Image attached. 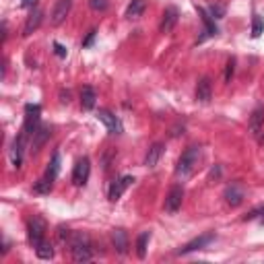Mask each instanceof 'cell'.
Masks as SVG:
<instances>
[{"label": "cell", "mask_w": 264, "mask_h": 264, "mask_svg": "<svg viewBox=\"0 0 264 264\" xmlns=\"http://www.w3.org/2000/svg\"><path fill=\"white\" fill-rule=\"evenodd\" d=\"M42 21H44V11L42 9H31V15L27 17V21L23 25V37H29L33 31H37Z\"/></svg>", "instance_id": "obj_11"}, {"label": "cell", "mask_w": 264, "mask_h": 264, "mask_svg": "<svg viewBox=\"0 0 264 264\" xmlns=\"http://www.w3.org/2000/svg\"><path fill=\"white\" fill-rule=\"evenodd\" d=\"M52 128L50 126H37V130L33 132V151H40V147L50 139Z\"/></svg>", "instance_id": "obj_18"}, {"label": "cell", "mask_w": 264, "mask_h": 264, "mask_svg": "<svg viewBox=\"0 0 264 264\" xmlns=\"http://www.w3.org/2000/svg\"><path fill=\"white\" fill-rule=\"evenodd\" d=\"M264 31V19L260 15H254L252 17V37H260Z\"/></svg>", "instance_id": "obj_26"}, {"label": "cell", "mask_w": 264, "mask_h": 264, "mask_svg": "<svg viewBox=\"0 0 264 264\" xmlns=\"http://www.w3.org/2000/svg\"><path fill=\"white\" fill-rule=\"evenodd\" d=\"M91 9L93 11H105L107 9V0H91Z\"/></svg>", "instance_id": "obj_31"}, {"label": "cell", "mask_w": 264, "mask_h": 264, "mask_svg": "<svg viewBox=\"0 0 264 264\" xmlns=\"http://www.w3.org/2000/svg\"><path fill=\"white\" fill-rule=\"evenodd\" d=\"M149 239H151V231H143L137 239V254L139 258H145L147 256V246H149Z\"/></svg>", "instance_id": "obj_23"}, {"label": "cell", "mask_w": 264, "mask_h": 264, "mask_svg": "<svg viewBox=\"0 0 264 264\" xmlns=\"http://www.w3.org/2000/svg\"><path fill=\"white\" fill-rule=\"evenodd\" d=\"M40 114H42V107L37 103H27L25 105V124H23V132L29 137L37 130V124H40Z\"/></svg>", "instance_id": "obj_5"}, {"label": "cell", "mask_w": 264, "mask_h": 264, "mask_svg": "<svg viewBox=\"0 0 264 264\" xmlns=\"http://www.w3.org/2000/svg\"><path fill=\"white\" fill-rule=\"evenodd\" d=\"M89 174H91V161H89V157L79 159L77 165H74V169H72V184L77 188L85 186L87 180H89Z\"/></svg>", "instance_id": "obj_8"}, {"label": "cell", "mask_w": 264, "mask_h": 264, "mask_svg": "<svg viewBox=\"0 0 264 264\" xmlns=\"http://www.w3.org/2000/svg\"><path fill=\"white\" fill-rule=\"evenodd\" d=\"M132 184H135V178H132V176H124V178H120V180H114V182L109 184V190H107L109 202H118L120 196H122Z\"/></svg>", "instance_id": "obj_7"}, {"label": "cell", "mask_w": 264, "mask_h": 264, "mask_svg": "<svg viewBox=\"0 0 264 264\" xmlns=\"http://www.w3.org/2000/svg\"><path fill=\"white\" fill-rule=\"evenodd\" d=\"M248 128L252 132V137L258 139L260 145H264V109L262 107H256L250 116V122H248Z\"/></svg>", "instance_id": "obj_4"}, {"label": "cell", "mask_w": 264, "mask_h": 264, "mask_svg": "<svg viewBox=\"0 0 264 264\" xmlns=\"http://www.w3.org/2000/svg\"><path fill=\"white\" fill-rule=\"evenodd\" d=\"M196 99L202 101V103H209L213 99V85H211V79L209 77H202L196 83Z\"/></svg>", "instance_id": "obj_13"}, {"label": "cell", "mask_w": 264, "mask_h": 264, "mask_svg": "<svg viewBox=\"0 0 264 264\" xmlns=\"http://www.w3.org/2000/svg\"><path fill=\"white\" fill-rule=\"evenodd\" d=\"M111 241H114V248L120 254H126L128 252V235H126L124 229H114L111 231Z\"/></svg>", "instance_id": "obj_17"}, {"label": "cell", "mask_w": 264, "mask_h": 264, "mask_svg": "<svg viewBox=\"0 0 264 264\" xmlns=\"http://www.w3.org/2000/svg\"><path fill=\"white\" fill-rule=\"evenodd\" d=\"M211 241H215V233H202V235H198L196 239H192V241H188L178 254H190V252H196V250H202V248H206Z\"/></svg>", "instance_id": "obj_12"}, {"label": "cell", "mask_w": 264, "mask_h": 264, "mask_svg": "<svg viewBox=\"0 0 264 264\" xmlns=\"http://www.w3.org/2000/svg\"><path fill=\"white\" fill-rule=\"evenodd\" d=\"M95 35H97V31H95V29H91V31L87 33V37L83 40V48H89V46L93 44V40H95Z\"/></svg>", "instance_id": "obj_33"}, {"label": "cell", "mask_w": 264, "mask_h": 264, "mask_svg": "<svg viewBox=\"0 0 264 264\" xmlns=\"http://www.w3.org/2000/svg\"><path fill=\"white\" fill-rule=\"evenodd\" d=\"M225 13H227V9H225L223 5H211V7H209V15H211L213 19H223Z\"/></svg>", "instance_id": "obj_27"}, {"label": "cell", "mask_w": 264, "mask_h": 264, "mask_svg": "<svg viewBox=\"0 0 264 264\" xmlns=\"http://www.w3.org/2000/svg\"><path fill=\"white\" fill-rule=\"evenodd\" d=\"M95 101H97L95 89L93 87H83L81 89V105H83V109H93Z\"/></svg>", "instance_id": "obj_19"}, {"label": "cell", "mask_w": 264, "mask_h": 264, "mask_svg": "<svg viewBox=\"0 0 264 264\" xmlns=\"http://www.w3.org/2000/svg\"><path fill=\"white\" fill-rule=\"evenodd\" d=\"M52 182L54 180H50V178H42V180H37L35 184H33V192H37V194H50L52 192Z\"/></svg>", "instance_id": "obj_25"}, {"label": "cell", "mask_w": 264, "mask_h": 264, "mask_svg": "<svg viewBox=\"0 0 264 264\" xmlns=\"http://www.w3.org/2000/svg\"><path fill=\"white\" fill-rule=\"evenodd\" d=\"M60 101H62V103H68V101H70V91H62V93H60Z\"/></svg>", "instance_id": "obj_35"}, {"label": "cell", "mask_w": 264, "mask_h": 264, "mask_svg": "<svg viewBox=\"0 0 264 264\" xmlns=\"http://www.w3.org/2000/svg\"><path fill=\"white\" fill-rule=\"evenodd\" d=\"M145 9H147L145 0H132V3L128 5V9H126V17L128 19H139L145 13Z\"/></svg>", "instance_id": "obj_20"}, {"label": "cell", "mask_w": 264, "mask_h": 264, "mask_svg": "<svg viewBox=\"0 0 264 264\" xmlns=\"http://www.w3.org/2000/svg\"><path fill=\"white\" fill-rule=\"evenodd\" d=\"M58 174H60V155L54 153V155H52V161H50V165H48V169H46V178L56 180Z\"/></svg>", "instance_id": "obj_24"}, {"label": "cell", "mask_w": 264, "mask_h": 264, "mask_svg": "<svg viewBox=\"0 0 264 264\" xmlns=\"http://www.w3.org/2000/svg\"><path fill=\"white\" fill-rule=\"evenodd\" d=\"M198 15L202 17V23H204V29H206L204 33H206V35H217L219 29H217V25H215V19H213L204 9H198Z\"/></svg>", "instance_id": "obj_21"}, {"label": "cell", "mask_w": 264, "mask_h": 264, "mask_svg": "<svg viewBox=\"0 0 264 264\" xmlns=\"http://www.w3.org/2000/svg\"><path fill=\"white\" fill-rule=\"evenodd\" d=\"M182 200H184V188H182V186H174V188L169 190L167 198H165V211H167L169 215L178 213L180 206H182Z\"/></svg>", "instance_id": "obj_9"}, {"label": "cell", "mask_w": 264, "mask_h": 264, "mask_svg": "<svg viewBox=\"0 0 264 264\" xmlns=\"http://www.w3.org/2000/svg\"><path fill=\"white\" fill-rule=\"evenodd\" d=\"M233 70H235V58H229L227 60V66H225V83H231Z\"/></svg>", "instance_id": "obj_29"}, {"label": "cell", "mask_w": 264, "mask_h": 264, "mask_svg": "<svg viewBox=\"0 0 264 264\" xmlns=\"http://www.w3.org/2000/svg\"><path fill=\"white\" fill-rule=\"evenodd\" d=\"M252 219H262L264 221V206H258L250 215H246V221H252Z\"/></svg>", "instance_id": "obj_30"}, {"label": "cell", "mask_w": 264, "mask_h": 264, "mask_svg": "<svg viewBox=\"0 0 264 264\" xmlns=\"http://www.w3.org/2000/svg\"><path fill=\"white\" fill-rule=\"evenodd\" d=\"M54 52H56V56H60V58H66V56H68V50H66L62 44H58V42L54 44Z\"/></svg>", "instance_id": "obj_32"}, {"label": "cell", "mask_w": 264, "mask_h": 264, "mask_svg": "<svg viewBox=\"0 0 264 264\" xmlns=\"http://www.w3.org/2000/svg\"><path fill=\"white\" fill-rule=\"evenodd\" d=\"M97 118H99V122H103L105 124V128L111 132V135H122V124H120V120L109 111V109H99L97 111Z\"/></svg>", "instance_id": "obj_10"}, {"label": "cell", "mask_w": 264, "mask_h": 264, "mask_svg": "<svg viewBox=\"0 0 264 264\" xmlns=\"http://www.w3.org/2000/svg\"><path fill=\"white\" fill-rule=\"evenodd\" d=\"M70 252H72V258L77 262H89L93 258V250H91V239L87 233L79 231V233H72L70 237Z\"/></svg>", "instance_id": "obj_1"}, {"label": "cell", "mask_w": 264, "mask_h": 264, "mask_svg": "<svg viewBox=\"0 0 264 264\" xmlns=\"http://www.w3.org/2000/svg\"><path fill=\"white\" fill-rule=\"evenodd\" d=\"M56 235H58V241H60V243H66V241H70V237H72V231H70L68 227L60 225V227H58V231H56Z\"/></svg>", "instance_id": "obj_28"}, {"label": "cell", "mask_w": 264, "mask_h": 264, "mask_svg": "<svg viewBox=\"0 0 264 264\" xmlns=\"http://www.w3.org/2000/svg\"><path fill=\"white\" fill-rule=\"evenodd\" d=\"M176 23H178V9H176V7H169V9H165V13H163L159 31H161V33H169V31H174Z\"/></svg>", "instance_id": "obj_14"}, {"label": "cell", "mask_w": 264, "mask_h": 264, "mask_svg": "<svg viewBox=\"0 0 264 264\" xmlns=\"http://www.w3.org/2000/svg\"><path fill=\"white\" fill-rule=\"evenodd\" d=\"M70 9H72V0H56V5L52 9V15H50V23L54 27L62 25L66 21V17L70 15Z\"/></svg>", "instance_id": "obj_6"}, {"label": "cell", "mask_w": 264, "mask_h": 264, "mask_svg": "<svg viewBox=\"0 0 264 264\" xmlns=\"http://www.w3.org/2000/svg\"><path fill=\"white\" fill-rule=\"evenodd\" d=\"M163 151H165L163 143H155V145L149 149L147 157H145V165H147V167H157V163H159V159H161Z\"/></svg>", "instance_id": "obj_16"}, {"label": "cell", "mask_w": 264, "mask_h": 264, "mask_svg": "<svg viewBox=\"0 0 264 264\" xmlns=\"http://www.w3.org/2000/svg\"><path fill=\"white\" fill-rule=\"evenodd\" d=\"M198 161H200V147L192 145V147H188V149L182 153V157H180V161H178V167H176V174H178L180 178H190V176L194 174Z\"/></svg>", "instance_id": "obj_2"}, {"label": "cell", "mask_w": 264, "mask_h": 264, "mask_svg": "<svg viewBox=\"0 0 264 264\" xmlns=\"http://www.w3.org/2000/svg\"><path fill=\"white\" fill-rule=\"evenodd\" d=\"M35 254H37V258H42V260H52V258H54V246L44 239L40 246H35Z\"/></svg>", "instance_id": "obj_22"}, {"label": "cell", "mask_w": 264, "mask_h": 264, "mask_svg": "<svg viewBox=\"0 0 264 264\" xmlns=\"http://www.w3.org/2000/svg\"><path fill=\"white\" fill-rule=\"evenodd\" d=\"M37 5V0H21V7H25V9H33Z\"/></svg>", "instance_id": "obj_34"}, {"label": "cell", "mask_w": 264, "mask_h": 264, "mask_svg": "<svg viewBox=\"0 0 264 264\" xmlns=\"http://www.w3.org/2000/svg\"><path fill=\"white\" fill-rule=\"evenodd\" d=\"M44 235H46V221L37 215H33L29 221H27V237H29V243L35 248L44 241Z\"/></svg>", "instance_id": "obj_3"}, {"label": "cell", "mask_w": 264, "mask_h": 264, "mask_svg": "<svg viewBox=\"0 0 264 264\" xmlns=\"http://www.w3.org/2000/svg\"><path fill=\"white\" fill-rule=\"evenodd\" d=\"M243 198H246V194H243L241 186L231 184V186H227V188H225V200H227V204H231V206H239V204L243 202Z\"/></svg>", "instance_id": "obj_15"}]
</instances>
